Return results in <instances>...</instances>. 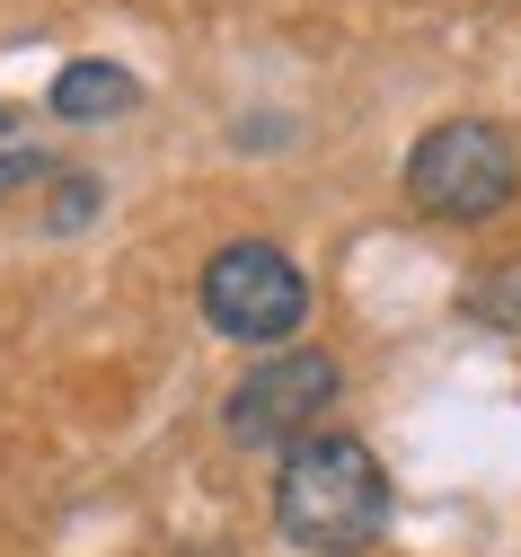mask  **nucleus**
<instances>
[{"mask_svg":"<svg viewBox=\"0 0 521 557\" xmlns=\"http://www.w3.org/2000/svg\"><path fill=\"white\" fill-rule=\"evenodd\" d=\"M389 469L371 460V443L353 434H301L283 443V469H274V522L291 548L310 557H362L389 540Z\"/></svg>","mask_w":521,"mask_h":557,"instance_id":"1","label":"nucleus"},{"mask_svg":"<svg viewBox=\"0 0 521 557\" xmlns=\"http://www.w3.org/2000/svg\"><path fill=\"white\" fill-rule=\"evenodd\" d=\"M521 195V151L486 115H451L407 151V203L433 222H495Z\"/></svg>","mask_w":521,"mask_h":557,"instance_id":"2","label":"nucleus"},{"mask_svg":"<svg viewBox=\"0 0 521 557\" xmlns=\"http://www.w3.org/2000/svg\"><path fill=\"white\" fill-rule=\"evenodd\" d=\"M203 319L231 336V345H283L291 327L310 319V274L291 265L274 239H231L203 265Z\"/></svg>","mask_w":521,"mask_h":557,"instance_id":"3","label":"nucleus"},{"mask_svg":"<svg viewBox=\"0 0 521 557\" xmlns=\"http://www.w3.org/2000/svg\"><path fill=\"white\" fill-rule=\"evenodd\" d=\"M336 389H345L336 355H319V345H291V355H265L231 398H221V425H231V443H248V451H265V443H301V434H319V416L336 407Z\"/></svg>","mask_w":521,"mask_h":557,"instance_id":"4","label":"nucleus"},{"mask_svg":"<svg viewBox=\"0 0 521 557\" xmlns=\"http://www.w3.org/2000/svg\"><path fill=\"white\" fill-rule=\"evenodd\" d=\"M133 107H141V81L124 62H71L53 81V115L62 124H107V115H133Z\"/></svg>","mask_w":521,"mask_h":557,"instance_id":"5","label":"nucleus"},{"mask_svg":"<svg viewBox=\"0 0 521 557\" xmlns=\"http://www.w3.org/2000/svg\"><path fill=\"white\" fill-rule=\"evenodd\" d=\"M460 310H469L477 327H504V336H521V257H504V265H486L477 284L460 293Z\"/></svg>","mask_w":521,"mask_h":557,"instance_id":"6","label":"nucleus"},{"mask_svg":"<svg viewBox=\"0 0 521 557\" xmlns=\"http://www.w3.org/2000/svg\"><path fill=\"white\" fill-rule=\"evenodd\" d=\"M10 143H18V115H10V107H0V151H10Z\"/></svg>","mask_w":521,"mask_h":557,"instance_id":"7","label":"nucleus"}]
</instances>
